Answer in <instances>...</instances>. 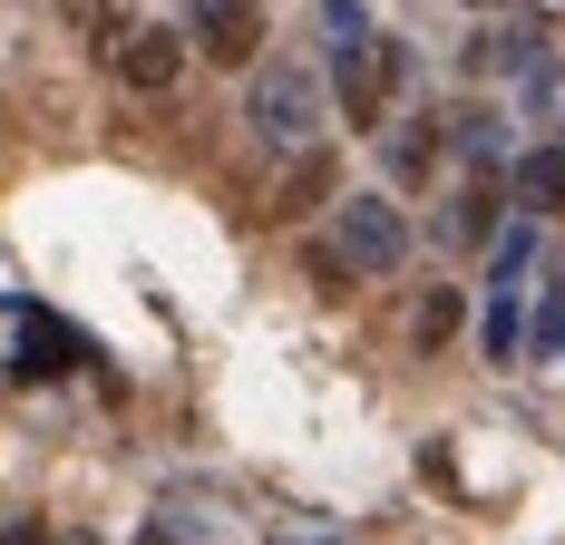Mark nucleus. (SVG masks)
<instances>
[{"label":"nucleus","instance_id":"nucleus-1","mask_svg":"<svg viewBox=\"0 0 565 545\" xmlns=\"http://www.w3.org/2000/svg\"><path fill=\"white\" fill-rule=\"evenodd\" d=\"M244 117L274 137V147H302L312 127H322V98H312V78L302 68H282V58H264V78H254V98H244Z\"/></svg>","mask_w":565,"mask_h":545},{"label":"nucleus","instance_id":"nucleus-2","mask_svg":"<svg viewBox=\"0 0 565 545\" xmlns=\"http://www.w3.org/2000/svg\"><path fill=\"white\" fill-rule=\"evenodd\" d=\"M399 254H409V224H399V205H381V195H351V205H341V264H351V272H399Z\"/></svg>","mask_w":565,"mask_h":545},{"label":"nucleus","instance_id":"nucleus-3","mask_svg":"<svg viewBox=\"0 0 565 545\" xmlns=\"http://www.w3.org/2000/svg\"><path fill=\"white\" fill-rule=\"evenodd\" d=\"M195 50L225 58V68H254V50H264V10H254V0H195Z\"/></svg>","mask_w":565,"mask_h":545},{"label":"nucleus","instance_id":"nucleus-4","mask_svg":"<svg viewBox=\"0 0 565 545\" xmlns=\"http://www.w3.org/2000/svg\"><path fill=\"white\" fill-rule=\"evenodd\" d=\"M391 88H399V50H391V40H371V50L341 58V117H351V127H381Z\"/></svg>","mask_w":565,"mask_h":545},{"label":"nucleus","instance_id":"nucleus-5","mask_svg":"<svg viewBox=\"0 0 565 545\" xmlns=\"http://www.w3.org/2000/svg\"><path fill=\"white\" fill-rule=\"evenodd\" d=\"M175 68H185V40H175V30H137L127 58H117V78H127V88H147V98L175 88Z\"/></svg>","mask_w":565,"mask_h":545},{"label":"nucleus","instance_id":"nucleus-6","mask_svg":"<svg viewBox=\"0 0 565 545\" xmlns=\"http://www.w3.org/2000/svg\"><path fill=\"white\" fill-rule=\"evenodd\" d=\"M68 361H88V351H78V331H58V322H30V331H20V361H10V371H20V381H58Z\"/></svg>","mask_w":565,"mask_h":545},{"label":"nucleus","instance_id":"nucleus-7","mask_svg":"<svg viewBox=\"0 0 565 545\" xmlns=\"http://www.w3.org/2000/svg\"><path fill=\"white\" fill-rule=\"evenodd\" d=\"M332 175H341V165L322 157V147H302V157H292V175H282V195H274V215H312V205L332 195Z\"/></svg>","mask_w":565,"mask_h":545},{"label":"nucleus","instance_id":"nucleus-8","mask_svg":"<svg viewBox=\"0 0 565 545\" xmlns=\"http://www.w3.org/2000/svg\"><path fill=\"white\" fill-rule=\"evenodd\" d=\"M516 195H526L536 215H556L565 205V147H536V157L516 165Z\"/></svg>","mask_w":565,"mask_h":545},{"label":"nucleus","instance_id":"nucleus-9","mask_svg":"<svg viewBox=\"0 0 565 545\" xmlns=\"http://www.w3.org/2000/svg\"><path fill=\"white\" fill-rule=\"evenodd\" d=\"M449 331H458V292L439 282V292H419V322H409V341H419V351H439Z\"/></svg>","mask_w":565,"mask_h":545},{"label":"nucleus","instance_id":"nucleus-10","mask_svg":"<svg viewBox=\"0 0 565 545\" xmlns=\"http://www.w3.org/2000/svg\"><path fill=\"white\" fill-rule=\"evenodd\" d=\"M322 30L341 40V58H351V50H371V40H381V30L361 20V0H322Z\"/></svg>","mask_w":565,"mask_h":545},{"label":"nucleus","instance_id":"nucleus-11","mask_svg":"<svg viewBox=\"0 0 565 545\" xmlns=\"http://www.w3.org/2000/svg\"><path fill=\"white\" fill-rule=\"evenodd\" d=\"M488 205H498V195H488V185H468V195H458V234H488Z\"/></svg>","mask_w":565,"mask_h":545},{"label":"nucleus","instance_id":"nucleus-12","mask_svg":"<svg viewBox=\"0 0 565 545\" xmlns=\"http://www.w3.org/2000/svg\"><path fill=\"white\" fill-rule=\"evenodd\" d=\"M0 545H50V536H40V526H10V536H0Z\"/></svg>","mask_w":565,"mask_h":545},{"label":"nucleus","instance_id":"nucleus-13","mask_svg":"<svg viewBox=\"0 0 565 545\" xmlns=\"http://www.w3.org/2000/svg\"><path fill=\"white\" fill-rule=\"evenodd\" d=\"M478 10H488V0H478Z\"/></svg>","mask_w":565,"mask_h":545}]
</instances>
